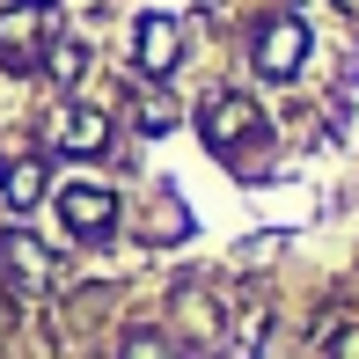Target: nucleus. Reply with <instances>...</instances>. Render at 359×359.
I'll return each instance as SVG.
<instances>
[{
    "label": "nucleus",
    "mask_w": 359,
    "mask_h": 359,
    "mask_svg": "<svg viewBox=\"0 0 359 359\" xmlns=\"http://www.w3.org/2000/svg\"><path fill=\"white\" fill-rule=\"evenodd\" d=\"M250 59H257V74H264V81H293V74H301V59H308V29L293 22V15H279V22L257 29Z\"/></svg>",
    "instance_id": "obj_1"
},
{
    "label": "nucleus",
    "mask_w": 359,
    "mask_h": 359,
    "mask_svg": "<svg viewBox=\"0 0 359 359\" xmlns=\"http://www.w3.org/2000/svg\"><path fill=\"white\" fill-rule=\"evenodd\" d=\"M59 220H67V235H81V242H103L110 220H118V198H110L103 184H67L59 191Z\"/></svg>",
    "instance_id": "obj_2"
},
{
    "label": "nucleus",
    "mask_w": 359,
    "mask_h": 359,
    "mask_svg": "<svg viewBox=\"0 0 359 359\" xmlns=\"http://www.w3.org/2000/svg\"><path fill=\"white\" fill-rule=\"evenodd\" d=\"M44 29H52V8H44V0H29V8H8V15H0V59H8V67H29Z\"/></svg>",
    "instance_id": "obj_3"
},
{
    "label": "nucleus",
    "mask_w": 359,
    "mask_h": 359,
    "mask_svg": "<svg viewBox=\"0 0 359 359\" xmlns=\"http://www.w3.org/2000/svg\"><path fill=\"white\" fill-rule=\"evenodd\" d=\"M176 52H184V44H176V22L169 15H140V37H133V59H140V74H169L176 67Z\"/></svg>",
    "instance_id": "obj_4"
},
{
    "label": "nucleus",
    "mask_w": 359,
    "mask_h": 359,
    "mask_svg": "<svg viewBox=\"0 0 359 359\" xmlns=\"http://www.w3.org/2000/svg\"><path fill=\"white\" fill-rule=\"evenodd\" d=\"M242 133H257V103H242V95H213V103H205V140H213V147H235Z\"/></svg>",
    "instance_id": "obj_5"
},
{
    "label": "nucleus",
    "mask_w": 359,
    "mask_h": 359,
    "mask_svg": "<svg viewBox=\"0 0 359 359\" xmlns=\"http://www.w3.org/2000/svg\"><path fill=\"white\" fill-rule=\"evenodd\" d=\"M0 264L15 271V286H44V279H52V257H44L29 235H8V242H0Z\"/></svg>",
    "instance_id": "obj_6"
},
{
    "label": "nucleus",
    "mask_w": 359,
    "mask_h": 359,
    "mask_svg": "<svg viewBox=\"0 0 359 359\" xmlns=\"http://www.w3.org/2000/svg\"><path fill=\"white\" fill-rule=\"evenodd\" d=\"M0 198H8L15 213H29V205L44 198V169L37 161H0Z\"/></svg>",
    "instance_id": "obj_7"
},
{
    "label": "nucleus",
    "mask_w": 359,
    "mask_h": 359,
    "mask_svg": "<svg viewBox=\"0 0 359 359\" xmlns=\"http://www.w3.org/2000/svg\"><path fill=\"white\" fill-rule=\"evenodd\" d=\"M103 140H110L103 110H67V147H74V154H95Z\"/></svg>",
    "instance_id": "obj_8"
},
{
    "label": "nucleus",
    "mask_w": 359,
    "mask_h": 359,
    "mask_svg": "<svg viewBox=\"0 0 359 359\" xmlns=\"http://www.w3.org/2000/svg\"><path fill=\"white\" fill-rule=\"evenodd\" d=\"M81 67H88L81 44H52V81H81Z\"/></svg>",
    "instance_id": "obj_9"
},
{
    "label": "nucleus",
    "mask_w": 359,
    "mask_h": 359,
    "mask_svg": "<svg viewBox=\"0 0 359 359\" xmlns=\"http://www.w3.org/2000/svg\"><path fill=\"white\" fill-rule=\"evenodd\" d=\"M125 359H184V352L161 345V337H133V345H125Z\"/></svg>",
    "instance_id": "obj_10"
},
{
    "label": "nucleus",
    "mask_w": 359,
    "mask_h": 359,
    "mask_svg": "<svg viewBox=\"0 0 359 359\" xmlns=\"http://www.w3.org/2000/svg\"><path fill=\"white\" fill-rule=\"evenodd\" d=\"M330 359H359V323H352V330H337V345H330Z\"/></svg>",
    "instance_id": "obj_11"
}]
</instances>
